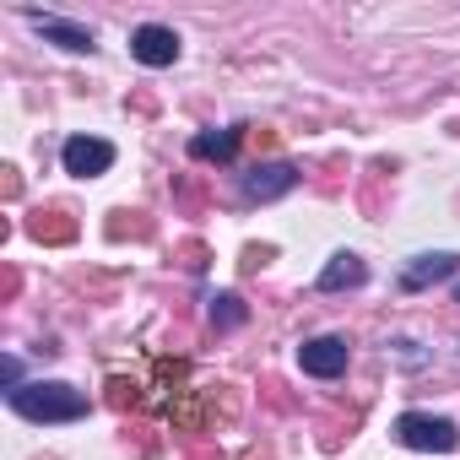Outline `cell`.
Here are the masks:
<instances>
[{
    "label": "cell",
    "instance_id": "cell-1",
    "mask_svg": "<svg viewBox=\"0 0 460 460\" xmlns=\"http://www.w3.org/2000/svg\"><path fill=\"white\" fill-rule=\"evenodd\" d=\"M6 401H12V411L28 417V422H82V417H87V395L71 390L66 379H33V385L12 390Z\"/></svg>",
    "mask_w": 460,
    "mask_h": 460
},
{
    "label": "cell",
    "instance_id": "cell-2",
    "mask_svg": "<svg viewBox=\"0 0 460 460\" xmlns=\"http://www.w3.org/2000/svg\"><path fill=\"white\" fill-rule=\"evenodd\" d=\"M390 433H395V444L422 449V455H449V449H460V422L433 417V411H401Z\"/></svg>",
    "mask_w": 460,
    "mask_h": 460
},
{
    "label": "cell",
    "instance_id": "cell-3",
    "mask_svg": "<svg viewBox=\"0 0 460 460\" xmlns=\"http://www.w3.org/2000/svg\"><path fill=\"white\" fill-rule=\"evenodd\" d=\"M22 22H28V28H39V33H44V44L66 49V55H93V49H98L93 28H82V22H71V17H55V12H22Z\"/></svg>",
    "mask_w": 460,
    "mask_h": 460
},
{
    "label": "cell",
    "instance_id": "cell-4",
    "mask_svg": "<svg viewBox=\"0 0 460 460\" xmlns=\"http://www.w3.org/2000/svg\"><path fill=\"white\" fill-rule=\"evenodd\" d=\"M179 33L173 28H163V22H141L136 33H130V60L136 66H146V71H163V66H173L179 60Z\"/></svg>",
    "mask_w": 460,
    "mask_h": 460
},
{
    "label": "cell",
    "instance_id": "cell-5",
    "mask_svg": "<svg viewBox=\"0 0 460 460\" xmlns=\"http://www.w3.org/2000/svg\"><path fill=\"white\" fill-rule=\"evenodd\" d=\"M60 163H66L71 179H98V173L114 168V141H103V136H71L60 146Z\"/></svg>",
    "mask_w": 460,
    "mask_h": 460
},
{
    "label": "cell",
    "instance_id": "cell-6",
    "mask_svg": "<svg viewBox=\"0 0 460 460\" xmlns=\"http://www.w3.org/2000/svg\"><path fill=\"white\" fill-rule=\"evenodd\" d=\"M347 363H352L347 336H314V341H304V347H298V368H304L309 379H341V374H347Z\"/></svg>",
    "mask_w": 460,
    "mask_h": 460
},
{
    "label": "cell",
    "instance_id": "cell-7",
    "mask_svg": "<svg viewBox=\"0 0 460 460\" xmlns=\"http://www.w3.org/2000/svg\"><path fill=\"white\" fill-rule=\"evenodd\" d=\"M460 271V255L455 250H428V255H411L401 266V293H428L438 282H449Z\"/></svg>",
    "mask_w": 460,
    "mask_h": 460
},
{
    "label": "cell",
    "instance_id": "cell-8",
    "mask_svg": "<svg viewBox=\"0 0 460 460\" xmlns=\"http://www.w3.org/2000/svg\"><path fill=\"white\" fill-rule=\"evenodd\" d=\"M244 200H282L288 190H298V168L293 163H255L239 173Z\"/></svg>",
    "mask_w": 460,
    "mask_h": 460
},
{
    "label": "cell",
    "instance_id": "cell-9",
    "mask_svg": "<svg viewBox=\"0 0 460 460\" xmlns=\"http://www.w3.org/2000/svg\"><path fill=\"white\" fill-rule=\"evenodd\" d=\"M363 282H368V266H363V255H352V250H336V255L325 261V271L314 277L320 293H347V288H363Z\"/></svg>",
    "mask_w": 460,
    "mask_h": 460
},
{
    "label": "cell",
    "instance_id": "cell-10",
    "mask_svg": "<svg viewBox=\"0 0 460 460\" xmlns=\"http://www.w3.org/2000/svg\"><path fill=\"white\" fill-rule=\"evenodd\" d=\"M239 141H244V125H227V130H200V136H190V157H195V163H234Z\"/></svg>",
    "mask_w": 460,
    "mask_h": 460
},
{
    "label": "cell",
    "instance_id": "cell-11",
    "mask_svg": "<svg viewBox=\"0 0 460 460\" xmlns=\"http://www.w3.org/2000/svg\"><path fill=\"white\" fill-rule=\"evenodd\" d=\"M211 325H217V331H239V325H244L239 293H217V298H211Z\"/></svg>",
    "mask_w": 460,
    "mask_h": 460
},
{
    "label": "cell",
    "instance_id": "cell-12",
    "mask_svg": "<svg viewBox=\"0 0 460 460\" xmlns=\"http://www.w3.org/2000/svg\"><path fill=\"white\" fill-rule=\"evenodd\" d=\"M455 304H460V282H455Z\"/></svg>",
    "mask_w": 460,
    "mask_h": 460
}]
</instances>
